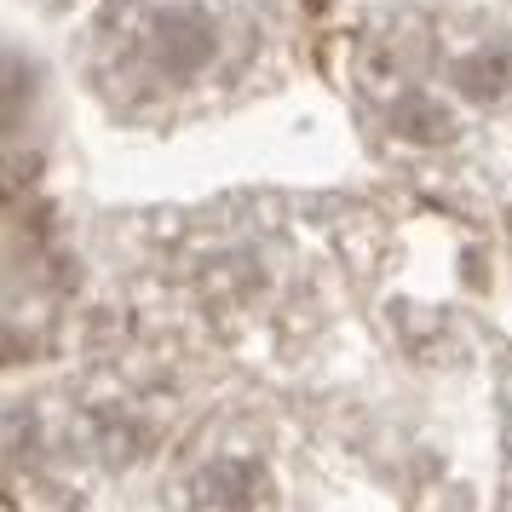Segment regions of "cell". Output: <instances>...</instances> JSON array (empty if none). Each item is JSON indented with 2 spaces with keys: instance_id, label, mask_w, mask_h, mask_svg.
Masks as SVG:
<instances>
[{
  "instance_id": "obj_1",
  "label": "cell",
  "mask_w": 512,
  "mask_h": 512,
  "mask_svg": "<svg viewBox=\"0 0 512 512\" xmlns=\"http://www.w3.org/2000/svg\"><path fill=\"white\" fill-rule=\"evenodd\" d=\"M219 58V29L202 6H162L150 24V64L173 81L202 75Z\"/></svg>"
},
{
  "instance_id": "obj_2",
  "label": "cell",
  "mask_w": 512,
  "mask_h": 512,
  "mask_svg": "<svg viewBox=\"0 0 512 512\" xmlns=\"http://www.w3.org/2000/svg\"><path fill=\"white\" fill-rule=\"evenodd\" d=\"M455 81H461L466 98H501L512 81V52L507 47H478L466 52L461 64H455Z\"/></svg>"
},
{
  "instance_id": "obj_3",
  "label": "cell",
  "mask_w": 512,
  "mask_h": 512,
  "mask_svg": "<svg viewBox=\"0 0 512 512\" xmlns=\"http://www.w3.org/2000/svg\"><path fill=\"white\" fill-rule=\"evenodd\" d=\"M392 127L403 133V139H415V144H443V139H455V116L443 110L438 98H403L392 110Z\"/></svg>"
}]
</instances>
